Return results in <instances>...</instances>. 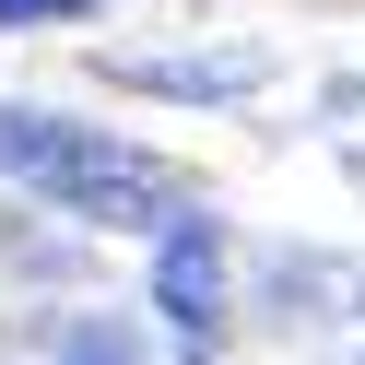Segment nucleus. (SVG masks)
<instances>
[{"mask_svg": "<svg viewBox=\"0 0 365 365\" xmlns=\"http://www.w3.org/2000/svg\"><path fill=\"white\" fill-rule=\"evenodd\" d=\"M95 0H0V24H83Z\"/></svg>", "mask_w": 365, "mask_h": 365, "instance_id": "obj_4", "label": "nucleus"}, {"mask_svg": "<svg viewBox=\"0 0 365 365\" xmlns=\"http://www.w3.org/2000/svg\"><path fill=\"white\" fill-rule=\"evenodd\" d=\"M130 95H165V106H224V95H259L271 59L259 48H212V59H118Z\"/></svg>", "mask_w": 365, "mask_h": 365, "instance_id": "obj_3", "label": "nucleus"}, {"mask_svg": "<svg viewBox=\"0 0 365 365\" xmlns=\"http://www.w3.org/2000/svg\"><path fill=\"white\" fill-rule=\"evenodd\" d=\"M153 307L177 318V330H212V307H224V247H212V224H165V247H153Z\"/></svg>", "mask_w": 365, "mask_h": 365, "instance_id": "obj_2", "label": "nucleus"}, {"mask_svg": "<svg viewBox=\"0 0 365 365\" xmlns=\"http://www.w3.org/2000/svg\"><path fill=\"white\" fill-rule=\"evenodd\" d=\"M0 177H24V189H48L59 212L83 224H189V177L165 165V153L118 142V130L95 118H48V106H0Z\"/></svg>", "mask_w": 365, "mask_h": 365, "instance_id": "obj_1", "label": "nucleus"}, {"mask_svg": "<svg viewBox=\"0 0 365 365\" xmlns=\"http://www.w3.org/2000/svg\"><path fill=\"white\" fill-rule=\"evenodd\" d=\"M71 365H130V354H118V341H95V354H71Z\"/></svg>", "mask_w": 365, "mask_h": 365, "instance_id": "obj_5", "label": "nucleus"}]
</instances>
